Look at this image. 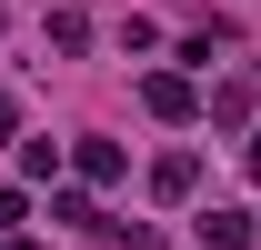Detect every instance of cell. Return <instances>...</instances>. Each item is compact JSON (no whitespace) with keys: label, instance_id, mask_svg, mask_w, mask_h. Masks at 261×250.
<instances>
[{"label":"cell","instance_id":"cell-11","mask_svg":"<svg viewBox=\"0 0 261 250\" xmlns=\"http://www.w3.org/2000/svg\"><path fill=\"white\" fill-rule=\"evenodd\" d=\"M241 170H251V180H261V130H251V150H241Z\"/></svg>","mask_w":261,"mask_h":250},{"label":"cell","instance_id":"cell-7","mask_svg":"<svg viewBox=\"0 0 261 250\" xmlns=\"http://www.w3.org/2000/svg\"><path fill=\"white\" fill-rule=\"evenodd\" d=\"M50 50H91V20L81 10H50Z\"/></svg>","mask_w":261,"mask_h":250},{"label":"cell","instance_id":"cell-2","mask_svg":"<svg viewBox=\"0 0 261 250\" xmlns=\"http://www.w3.org/2000/svg\"><path fill=\"white\" fill-rule=\"evenodd\" d=\"M50 220L91 230V240H130V220H100V200H91V190H50Z\"/></svg>","mask_w":261,"mask_h":250},{"label":"cell","instance_id":"cell-10","mask_svg":"<svg viewBox=\"0 0 261 250\" xmlns=\"http://www.w3.org/2000/svg\"><path fill=\"white\" fill-rule=\"evenodd\" d=\"M0 140H20V100H0Z\"/></svg>","mask_w":261,"mask_h":250},{"label":"cell","instance_id":"cell-4","mask_svg":"<svg viewBox=\"0 0 261 250\" xmlns=\"http://www.w3.org/2000/svg\"><path fill=\"white\" fill-rule=\"evenodd\" d=\"M201 250H251V210H201Z\"/></svg>","mask_w":261,"mask_h":250},{"label":"cell","instance_id":"cell-8","mask_svg":"<svg viewBox=\"0 0 261 250\" xmlns=\"http://www.w3.org/2000/svg\"><path fill=\"white\" fill-rule=\"evenodd\" d=\"M20 170L31 180H61V140H20Z\"/></svg>","mask_w":261,"mask_h":250},{"label":"cell","instance_id":"cell-3","mask_svg":"<svg viewBox=\"0 0 261 250\" xmlns=\"http://www.w3.org/2000/svg\"><path fill=\"white\" fill-rule=\"evenodd\" d=\"M191 190H201V160H191V150H171V160H151V200H171V210H181Z\"/></svg>","mask_w":261,"mask_h":250},{"label":"cell","instance_id":"cell-5","mask_svg":"<svg viewBox=\"0 0 261 250\" xmlns=\"http://www.w3.org/2000/svg\"><path fill=\"white\" fill-rule=\"evenodd\" d=\"M70 160H81V180H121V170H130V150H121V140H81Z\"/></svg>","mask_w":261,"mask_h":250},{"label":"cell","instance_id":"cell-9","mask_svg":"<svg viewBox=\"0 0 261 250\" xmlns=\"http://www.w3.org/2000/svg\"><path fill=\"white\" fill-rule=\"evenodd\" d=\"M20 220H31V200H20V190H0V230H20Z\"/></svg>","mask_w":261,"mask_h":250},{"label":"cell","instance_id":"cell-12","mask_svg":"<svg viewBox=\"0 0 261 250\" xmlns=\"http://www.w3.org/2000/svg\"><path fill=\"white\" fill-rule=\"evenodd\" d=\"M0 250H31V240H20V230H0Z\"/></svg>","mask_w":261,"mask_h":250},{"label":"cell","instance_id":"cell-1","mask_svg":"<svg viewBox=\"0 0 261 250\" xmlns=\"http://www.w3.org/2000/svg\"><path fill=\"white\" fill-rule=\"evenodd\" d=\"M141 100H151V120H201V90L181 80V70H151V80H141Z\"/></svg>","mask_w":261,"mask_h":250},{"label":"cell","instance_id":"cell-6","mask_svg":"<svg viewBox=\"0 0 261 250\" xmlns=\"http://www.w3.org/2000/svg\"><path fill=\"white\" fill-rule=\"evenodd\" d=\"M201 110H211V120H221V130H231V120H251V80H221V90L201 100Z\"/></svg>","mask_w":261,"mask_h":250}]
</instances>
